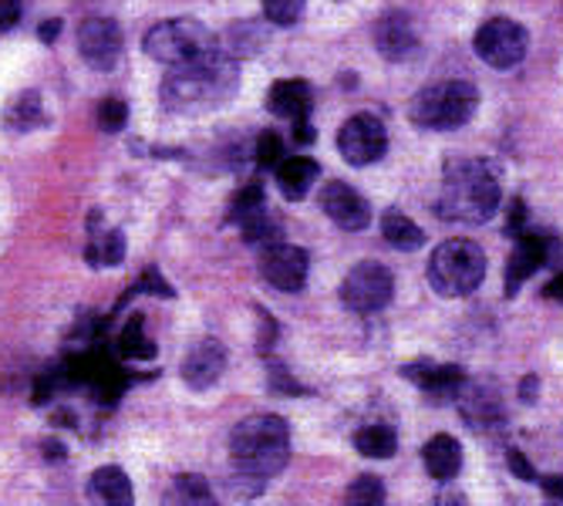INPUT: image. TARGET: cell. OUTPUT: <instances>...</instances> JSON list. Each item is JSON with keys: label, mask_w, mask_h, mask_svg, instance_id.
Returning <instances> with one entry per match:
<instances>
[{"label": "cell", "mask_w": 563, "mask_h": 506, "mask_svg": "<svg viewBox=\"0 0 563 506\" xmlns=\"http://www.w3.org/2000/svg\"><path fill=\"white\" fill-rule=\"evenodd\" d=\"M290 460V429L280 416H250L230 432V490L243 499L264 486Z\"/></svg>", "instance_id": "1"}, {"label": "cell", "mask_w": 563, "mask_h": 506, "mask_svg": "<svg viewBox=\"0 0 563 506\" xmlns=\"http://www.w3.org/2000/svg\"><path fill=\"white\" fill-rule=\"evenodd\" d=\"M240 78V65L227 51H207V55L189 58L183 65H169L159 98L163 106L176 116L210 112L233 95Z\"/></svg>", "instance_id": "2"}, {"label": "cell", "mask_w": 563, "mask_h": 506, "mask_svg": "<svg viewBox=\"0 0 563 506\" xmlns=\"http://www.w3.org/2000/svg\"><path fill=\"white\" fill-rule=\"evenodd\" d=\"M499 199H503L499 176L486 160H449L435 213L445 223L479 227L493 220V213L499 210Z\"/></svg>", "instance_id": "3"}, {"label": "cell", "mask_w": 563, "mask_h": 506, "mask_svg": "<svg viewBox=\"0 0 563 506\" xmlns=\"http://www.w3.org/2000/svg\"><path fill=\"white\" fill-rule=\"evenodd\" d=\"M476 109H479L476 85L445 78V81L426 85L412 101H408V119H412L419 129L452 132V129H463L476 116Z\"/></svg>", "instance_id": "4"}, {"label": "cell", "mask_w": 563, "mask_h": 506, "mask_svg": "<svg viewBox=\"0 0 563 506\" xmlns=\"http://www.w3.org/2000/svg\"><path fill=\"white\" fill-rule=\"evenodd\" d=\"M486 277V253L473 240H445L432 250L429 261V284L442 297H466Z\"/></svg>", "instance_id": "5"}, {"label": "cell", "mask_w": 563, "mask_h": 506, "mask_svg": "<svg viewBox=\"0 0 563 506\" xmlns=\"http://www.w3.org/2000/svg\"><path fill=\"white\" fill-rule=\"evenodd\" d=\"M145 55L152 62H163V65H183L189 58L207 55V51H217V34L196 21V18H173L156 24L145 34Z\"/></svg>", "instance_id": "6"}, {"label": "cell", "mask_w": 563, "mask_h": 506, "mask_svg": "<svg viewBox=\"0 0 563 506\" xmlns=\"http://www.w3.org/2000/svg\"><path fill=\"white\" fill-rule=\"evenodd\" d=\"M395 294V277L378 261H362L347 271L341 280V304L354 315H375L385 311Z\"/></svg>", "instance_id": "7"}, {"label": "cell", "mask_w": 563, "mask_h": 506, "mask_svg": "<svg viewBox=\"0 0 563 506\" xmlns=\"http://www.w3.org/2000/svg\"><path fill=\"white\" fill-rule=\"evenodd\" d=\"M473 47H476V55H479L489 68L509 72V68H517V65L527 58L530 34H527L523 24L509 21V18H489V21L476 31Z\"/></svg>", "instance_id": "8"}, {"label": "cell", "mask_w": 563, "mask_h": 506, "mask_svg": "<svg viewBox=\"0 0 563 506\" xmlns=\"http://www.w3.org/2000/svg\"><path fill=\"white\" fill-rule=\"evenodd\" d=\"M563 261V243L550 233H520L517 237V246L509 253L506 261V297H517L520 287L540 271V267H550V264H560Z\"/></svg>", "instance_id": "9"}, {"label": "cell", "mask_w": 563, "mask_h": 506, "mask_svg": "<svg viewBox=\"0 0 563 506\" xmlns=\"http://www.w3.org/2000/svg\"><path fill=\"white\" fill-rule=\"evenodd\" d=\"M338 152L351 166H372L388 152V129L378 116L357 112L338 132Z\"/></svg>", "instance_id": "10"}, {"label": "cell", "mask_w": 563, "mask_h": 506, "mask_svg": "<svg viewBox=\"0 0 563 506\" xmlns=\"http://www.w3.org/2000/svg\"><path fill=\"white\" fill-rule=\"evenodd\" d=\"M122 28L112 18H88L78 28V55L95 72H112L122 58Z\"/></svg>", "instance_id": "11"}, {"label": "cell", "mask_w": 563, "mask_h": 506, "mask_svg": "<svg viewBox=\"0 0 563 506\" xmlns=\"http://www.w3.org/2000/svg\"><path fill=\"white\" fill-rule=\"evenodd\" d=\"M307 271H311V257H307L303 246L294 243H271L261 250V274L271 287L284 294H297L307 284Z\"/></svg>", "instance_id": "12"}, {"label": "cell", "mask_w": 563, "mask_h": 506, "mask_svg": "<svg viewBox=\"0 0 563 506\" xmlns=\"http://www.w3.org/2000/svg\"><path fill=\"white\" fill-rule=\"evenodd\" d=\"M455 405L473 432H499L506 426V405L493 382H466Z\"/></svg>", "instance_id": "13"}, {"label": "cell", "mask_w": 563, "mask_h": 506, "mask_svg": "<svg viewBox=\"0 0 563 506\" xmlns=\"http://www.w3.org/2000/svg\"><path fill=\"white\" fill-rule=\"evenodd\" d=\"M321 210H324L341 230H351V233L365 230V227L372 223V207H368V199H365L362 193H357V189H351L347 183H341V179L324 183V189H321Z\"/></svg>", "instance_id": "14"}, {"label": "cell", "mask_w": 563, "mask_h": 506, "mask_svg": "<svg viewBox=\"0 0 563 506\" xmlns=\"http://www.w3.org/2000/svg\"><path fill=\"white\" fill-rule=\"evenodd\" d=\"M227 372V348L217 338H199L183 359V382L196 392L213 388Z\"/></svg>", "instance_id": "15"}, {"label": "cell", "mask_w": 563, "mask_h": 506, "mask_svg": "<svg viewBox=\"0 0 563 506\" xmlns=\"http://www.w3.org/2000/svg\"><path fill=\"white\" fill-rule=\"evenodd\" d=\"M375 47H378V55L388 58V62L416 58L419 55V28H416V21L408 14H401V11H388L375 24Z\"/></svg>", "instance_id": "16"}, {"label": "cell", "mask_w": 563, "mask_h": 506, "mask_svg": "<svg viewBox=\"0 0 563 506\" xmlns=\"http://www.w3.org/2000/svg\"><path fill=\"white\" fill-rule=\"evenodd\" d=\"M401 378L419 385L432 402H455L459 392L466 388V372L459 365H432V362H412L401 365Z\"/></svg>", "instance_id": "17"}, {"label": "cell", "mask_w": 563, "mask_h": 506, "mask_svg": "<svg viewBox=\"0 0 563 506\" xmlns=\"http://www.w3.org/2000/svg\"><path fill=\"white\" fill-rule=\"evenodd\" d=\"M311 106H314V91L303 78H280L267 91V109L280 119L303 122L307 116H311Z\"/></svg>", "instance_id": "18"}, {"label": "cell", "mask_w": 563, "mask_h": 506, "mask_svg": "<svg viewBox=\"0 0 563 506\" xmlns=\"http://www.w3.org/2000/svg\"><path fill=\"white\" fill-rule=\"evenodd\" d=\"M422 463H426V470H429L432 480L449 483V480L459 476V470H463V446H459L452 436L439 432V436H432L422 446Z\"/></svg>", "instance_id": "19"}, {"label": "cell", "mask_w": 563, "mask_h": 506, "mask_svg": "<svg viewBox=\"0 0 563 506\" xmlns=\"http://www.w3.org/2000/svg\"><path fill=\"white\" fill-rule=\"evenodd\" d=\"M88 493L98 506H132L135 490L122 466H101L88 480Z\"/></svg>", "instance_id": "20"}, {"label": "cell", "mask_w": 563, "mask_h": 506, "mask_svg": "<svg viewBox=\"0 0 563 506\" xmlns=\"http://www.w3.org/2000/svg\"><path fill=\"white\" fill-rule=\"evenodd\" d=\"M277 186L287 199H303L307 189H311L321 176V166L314 160H307V156H294V160H284L277 169Z\"/></svg>", "instance_id": "21"}, {"label": "cell", "mask_w": 563, "mask_h": 506, "mask_svg": "<svg viewBox=\"0 0 563 506\" xmlns=\"http://www.w3.org/2000/svg\"><path fill=\"white\" fill-rule=\"evenodd\" d=\"M382 237H385V243H391L395 250H405V253H412V250L426 246L422 227H419L412 217H405L401 210H388V213L382 217Z\"/></svg>", "instance_id": "22"}, {"label": "cell", "mask_w": 563, "mask_h": 506, "mask_svg": "<svg viewBox=\"0 0 563 506\" xmlns=\"http://www.w3.org/2000/svg\"><path fill=\"white\" fill-rule=\"evenodd\" d=\"M163 506H217V499H213L207 480L196 476V473H183L166 490V503Z\"/></svg>", "instance_id": "23"}, {"label": "cell", "mask_w": 563, "mask_h": 506, "mask_svg": "<svg viewBox=\"0 0 563 506\" xmlns=\"http://www.w3.org/2000/svg\"><path fill=\"white\" fill-rule=\"evenodd\" d=\"M354 446L365 460H391L398 449V436L391 426H365V429H357Z\"/></svg>", "instance_id": "24"}, {"label": "cell", "mask_w": 563, "mask_h": 506, "mask_svg": "<svg viewBox=\"0 0 563 506\" xmlns=\"http://www.w3.org/2000/svg\"><path fill=\"white\" fill-rule=\"evenodd\" d=\"M240 223V233H243V240L250 243V246H271V243H277L280 240V223L274 220V213H267V207H261V210H253V213H246L243 220H236Z\"/></svg>", "instance_id": "25"}, {"label": "cell", "mask_w": 563, "mask_h": 506, "mask_svg": "<svg viewBox=\"0 0 563 506\" xmlns=\"http://www.w3.org/2000/svg\"><path fill=\"white\" fill-rule=\"evenodd\" d=\"M385 483L372 473H362L344 490V506H385Z\"/></svg>", "instance_id": "26"}, {"label": "cell", "mask_w": 563, "mask_h": 506, "mask_svg": "<svg viewBox=\"0 0 563 506\" xmlns=\"http://www.w3.org/2000/svg\"><path fill=\"white\" fill-rule=\"evenodd\" d=\"M8 122H11V129H18V132H27V129H34V125H41V122H44L41 95H37V91H24V95L14 101V106H11Z\"/></svg>", "instance_id": "27"}, {"label": "cell", "mask_w": 563, "mask_h": 506, "mask_svg": "<svg viewBox=\"0 0 563 506\" xmlns=\"http://www.w3.org/2000/svg\"><path fill=\"white\" fill-rule=\"evenodd\" d=\"M119 351H122V359H156V344L142 334V318L129 321V328L119 338Z\"/></svg>", "instance_id": "28"}, {"label": "cell", "mask_w": 563, "mask_h": 506, "mask_svg": "<svg viewBox=\"0 0 563 506\" xmlns=\"http://www.w3.org/2000/svg\"><path fill=\"white\" fill-rule=\"evenodd\" d=\"M88 257L91 264H106V267H119L125 261V237L119 230H109L101 237V243L88 246Z\"/></svg>", "instance_id": "29"}, {"label": "cell", "mask_w": 563, "mask_h": 506, "mask_svg": "<svg viewBox=\"0 0 563 506\" xmlns=\"http://www.w3.org/2000/svg\"><path fill=\"white\" fill-rule=\"evenodd\" d=\"M307 0H264V18L277 28H290L303 18Z\"/></svg>", "instance_id": "30"}, {"label": "cell", "mask_w": 563, "mask_h": 506, "mask_svg": "<svg viewBox=\"0 0 563 506\" xmlns=\"http://www.w3.org/2000/svg\"><path fill=\"white\" fill-rule=\"evenodd\" d=\"M257 166L261 169H277L280 163H284V142H280V135L277 132H261V139H257Z\"/></svg>", "instance_id": "31"}, {"label": "cell", "mask_w": 563, "mask_h": 506, "mask_svg": "<svg viewBox=\"0 0 563 506\" xmlns=\"http://www.w3.org/2000/svg\"><path fill=\"white\" fill-rule=\"evenodd\" d=\"M129 122V109H125V101L119 98H106L98 106V125L106 129V132H122Z\"/></svg>", "instance_id": "32"}, {"label": "cell", "mask_w": 563, "mask_h": 506, "mask_svg": "<svg viewBox=\"0 0 563 506\" xmlns=\"http://www.w3.org/2000/svg\"><path fill=\"white\" fill-rule=\"evenodd\" d=\"M261 207H264V186H261V183H250L246 189H240V193H236L233 210H230V220L236 223V220H243L246 213L261 210Z\"/></svg>", "instance_id": "33"}, {"label": "cell", "mask_w": 563, "mask_h": 506, "mask_svg": "<svg viewBox=\"0 0 563 506\" xmlns=\"http://www.w3.org/2000/svg\"><path fill=\"white\" fill-rule=\"evenodd\" d=\"M506 463H509V470H514V476H520V480H527V483H537L540 476H537V470L530 466V460L520 452V449H509L506 452Z\"/></svg>", "instance_id": "34"}, {"label": "cell", "mask_w": 563, "mask_h": 506, "mask_svg": "<svg viewBox=\"0 0 563 506\" xmlns=\"http://www.w3.org/2000/svg\"><path fill=\"white\" fill-rule=\"evenodd\" d=\"M506 233H509V237H520V233H527V202H523V199H514V210H509Z\"/></svg>", "instance_id": "35"}, {"label": "cell", "mask_w": 563, "mask_h": 506, "mask_svg": "<svg viewBox=\"0 0 563 506\" xmlns=\"http://www.w3.org/2000/svg\"><path fill=\"white\" fill-rule=\"evenodd\" d=\"M21 18V0H0V31L14 28Z\"/></svg>", "instance_id": "36"}, {"label": "cell", "mask_w": 563, "mask_h": 506, "mask_svg": "<svg viewBox=\"0 0 563 506\" xmlns=\"http://www.w3.org/2000/svg\"><path fill=\"white\" fill-rule=\"evenodd\" d=\"M271 388H274V392H287V395H297V392H300V385H297L294 378H287V372H284L280 365L271 369Z\"/></svg>", "instance_id": "37"}, {"label": "cell", "mask_w": 563, "mask_h": 506, "mask_svg": "<svg viewBox=\"0 0 563 506\" xmlns=\"http://www.w3.org/2000/svg\"><path fill=\"white\" fill-rule=\"evenodd\" d=\"M139 290H152V294H166V297H173V287L156 274V271H145V277H142V284H139Z\"/></svg>", "instance_id": "38"}, {"label": "cell", "mask_w": 563, "mask_h": 506, "mask_svg": "<svg viewBox=\"0 0 563 506\" xmlns=\"http://www.w3.org/2000/svg\"><path fill=\"white\" fill-rule=\"evenodd\" d=\"M540 486H543V493H547L550 499L563 503V473H553V476L540 480Z\"/></svg>", "instance_id": "39"}, {"label": "cell", "mask_w": 563, "mask_h": 506, "mask_svg": "<svg viewBox=\"0 0 563 506\" xmlns=\"http://www.w3.org/2000/svg\"><path fill=\"white\" fill-rule=\"evenodd\" d=\"M435 506H473L463 493H455V490H442L439 496H435Z\"/></svg>", "instance_id": "40"}, {"label": "cell", "mask_w": 563, "mask_h": 506, "mask_svg": "<svg viewBox=\"0 0 563 506\" xmlns=\"http://www.w3.org/2000/svg\"><path fill=\"white\" fill-rule=\"evenodd\" d=\"M543 297H547V300H556V304H563V271H560V274H556V277H553V280L543 287Z\"/></svg>", "instance_id": "41"}, {"label": "cell", "mask_w": 563, "mask_h": 506, "mask_svg": "<svg viewBox=\"0 0 563 506\" xmlns=\"http://www.w3.org/2000/svg\"><path fill=\"white\" fill-rule=\"evenodd\" d=\"M537 388H540V378H537V375H527L523 385H520V398H523L527 405L537 402Z\"/></svg>", "instance_id": "42"}, {"label": "cell", "mask_w": 563, "mask_h": 506, "mask_svg": "<svg viewBox=\"0 0 563 506\" xmlns=\"http://www.w3.org/2000/svg\"><path fill=\"white\" fill-rule=\"evenodd\" d=\"M58 31H62V21H44V24L37 28V34H41V41H44V44L55 41V37H58Z\"/></svg>", "instance_id": "43"}]
</instances>
